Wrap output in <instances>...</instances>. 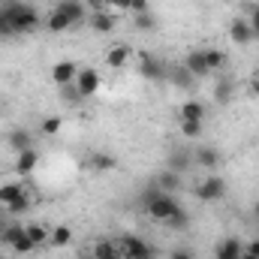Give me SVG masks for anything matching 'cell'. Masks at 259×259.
Segmentation results:
<instances>
[{
  "instance_id": "cell-39",
  "label": "cell",
  "mask_w": 259,
  "mask_h": 259,
  "mask_svg": "<svg viewBox=\"0 0 259 259\" xmlns=\"http://www.w3.org/2000/svg\"><path fill=\"white\" fill-rule=\"evenodd\" d=\"M244 250H247V253H253V256H259V238H250V241L244 244Z\"/></svg>"
},
{
  "instance_id": "cell-9",
  "label": "cell",
  "mask_w": 259,
  "mask_h": 259,
  "mask_svg": "<svg viewBox=\"0 0 259 259\" xmlns=\"http://www.w3.org/2000/svg\"><path fill=\"white\" fill-rule=\"evenodd\" d=\"M6 145H9V151L21 154V151L33 148V136H30V130H24V127H12L6 133Z\"/></svg>"
},
{
  "instance_id": "cell-31",
  "label": "cell",
  "mask_w": 259,
  "mask_h": 259,
  "mask_svg": "<svg viewBox=\"0 0 259 259\" xmlns=\"http://www.w3.org/2000/svg\"><path fill=\"white\" fill-rule=\"evenodd\" d=\"M61 127H64V121H61V118H58V115H52V118H46V121H42V136H58V133H61Z\"/></svg>"
},
{
  "instance_id": "cell-13",
  "label": "cell",
  "mask_w": 259,
  "mask_h": 259,
  "mask_svg": "<svg viewBox=\"0 0 259 259\" xmlns=\"http://www.w3.org/2000/svg\"><path fill=\"white\" fill-rule=\"evenodd\" d=\"M139 72H142L145 78H151V81H163V78H166V66L160 64L154 55H142V58H139Z\"/></svg>"
},
{
  "instance_id": "cell-15",
  "label": "cell",
  "mask_w": 259,
  "mask_h": 259,
  "mask_svg": "<svg viewBox=\"0 0 259 259\" xmlns=\"http://www.w3.org/2000/svg\"><path fill=\"white\" fill-rule=\"evenodd\" d=\"M27 187L24 184H15V181H6V184H0V205H15V202H21V199H27Z\"/></svg>"
},
{
  "instance_id": "cell-21",
  "label": "cell",
  "mask_w": 259,
  "mask_h": 259,
  "mask_svg": "<svg viewBox=\"0 0 259 259\" xmlns=\"http://www.w3.org/2000/svg\"><path fill=\"white\" fill-rule=\"evenodd\" d=\"M154 184H157L163 193H178V190H181V175L172 172V169H166V172H160V175L154 178Z\"/></svg>"
},
{
  "instance_id": "cell-36",
  "label": "cell",
  "mask_w": 259,
  "mask_h": 259,
  "mask_svg": "<svg viewBox=\"0 0 259 259\" xmlns=\"http://www.w3.org/2000/svg\"><path fill=\"white\" fill-rule=\"evenodd\" d=\"M130 12H133V15H139V12H151V3H148V0H133Z\"/></svg>"
},
{
  "instance_id": "cell-41",
  "label": "cell",
  "mask_w": 259,
  "mask_h": 259,
  "mask_svg": "<svg viewBox=\"0 0 259 259\" xmlns=\"http://www.w3.org/2000/svg\"><path fill=\"white\" fill-rule=\"evenodd\" d=\"M250 88H253V94L259 97V69H256V75H253V81H250Z\"/></svg>"
},
{
  "instance_id": "cell-17",
  "label": "cell",
  "mask_w": 259,
  "mask_h": 259,
  "mask_svg": "<svg viewBox=\"0 0 259 259\" xmlns=\"http://www.w3.org/2000/svg\"><path fill=\"white\" fill-rule=\"evenodd\" d=\"M94 259H121V250H118V241L112 238H97L94 247H91Z\"/></svg>"
},
{
  "instance_id": "cell-30",
  "label": "cell",
  "mask_w": 259,
  "mask_h": 259,
  "mask_svg": "<svg viewBox=\"0 0 259 259\" xmlns=\"http://www.w3.org/2000/svg\"><path fill=\"white\" fill-rule=\"evenodd\" d=\"M214 100L217 103H229L232 100V84L223 78V81H217V88H214Z\"/></svg>"
},
{
  "instance_id": "cell-46",
  "label": "cell",
  "mask_w": 259,
  "mask_h": 259,
  "mask_svg": "<svg viewBox=\"0 0 259 259\" xmlns=\"http://www.w3.org/2000/svg\"><path fill=\"white\" fill-rule=\"evenodd\" d=\"M0 6H3V3H0Z\"/></svg>"
},
{
  "instance_id": "cell-43",
  "label": "cell",
  "mask_w": 259,
  "mask_h": 259,
  "mask_svg": "<svg viewBox=\"0 0 259 259\" xmlns=\"http://www.w3.org/2000/svg\"><path fill=\"white\" fill-rule=\"evenodd\" d=\"M238 259H259V256H253V253H247V250H244V253H241Z\"/></svg>"
},
{
  "instance_id": "cell-11",
  "label": "cell",
  "mask_w": 259,
  "mask_h": 259,
  "mask_svg": "<svg viewBox=\"0 0 259 259\" xmlns=\"http://www.w3.org/2000/svg\"><path fill=\"white\" fill-rule=\"evenodd\" d=\"M229 39H232L235 46H250V39H256L253 30H250V21H247V18H232V24H229Z\"/></svg>"
},
{
  "instance_id": "cell-4",
  "label": "cell",
  "mask_w": 259,
  "mask_h": 259,
  "mask_svg": "<svg viewBox=\"0 0 259 259\" xmlns=\"http://www.w3.org/2000/svg\"><path fill=\"white\" fill-rule=\"evenodd\" d=\"M75 91H78V97L84 100V97H94L97 91H100V84H103V75H100V69L97 66H78V75H75Z\"/></svg>"
},
{
  "instance_id": "cell-18",
  "label": "cell",
  "mask_w": 259,
  "mask_h": 259,
  "mask_svg": "<svg viewBox=\"0 0 259 259\" xmlns=\"http://www.w3.org/2000/svg\"><path fill=\"white\" fill-rule=\"evenodd\" d=\"M24 235H27V232H24V223H6V226L0 229V244H6V247L12 250Z\"/></svg>"
},
{
  "instance_id": "cell-25",
  "label": "cell",
  "mask_w": 259,
  "mask_h": 259,
  "mask_svg": "<svg viewBox=\"0 0 259 259\" xmlns=\"http://www.w3.org/2000/svg\"><path fill=\"white\" fill-rule=\"evenodd\" d=\"M205 61H208V69H211V72L226 69V55H223L220 49H205Z\"/></svg>"
},
{
  "instance_id": "cell-34",
  "label": "cell",
  "mask_w": 259,
  "mask_h": 259,
  "mask_svg": "<svg viewBox=\"0 0 259 259\" xmlns=\"http://www.w3.org/2000/svg\"><path fill=\"white\" fill-rule=\"evenodd\" d=\"M247 21H250V30H253V36L259 39V3L250 9V15H247Z\"/></svg>"
},
{
  "instance_id": "cell-5",
  "label": "cell",
  "mask_w": 259,
  "mask_h": 259,
  "mask_svg": "<svg viewBox=\"0 0 259 259\" xmlns=\"http://www.w3.org/2000/svg\"><path fill=\"white\" fill-rule=\"evenodd\" d=\"M196 196H199V202H220L223 196H226V178H220V175H208V178H202L199 181V187H196Z\"/></svg>"
},
{
  "instance_id": "cell-28",
  "label": "cell",
  "mask_w": 259,
  "mask_h": 259,
  "mask_svg": "<svg viewBox=\"0 0 259 259\" xmlns=\"http://www.w3.org/2000/svg\"><path fill=\"white\" fill-rule=\"evenodd\" d=\"M190 163H193V160L187 157V151H178V157H172V160H169V169H172V172H178V175H184Z\"/></svg>"
},
{
  "instance_id": "cell-26",
  "label": "cell",
  "mask_w": 259,
  "mask_h": 259,
  "mask_svg": "<svg viewBox=\"0 0 259 259\" xmlns=\"http://www.w3.org/2000/svg\"><path fill=\"white\" fill-rule=\"evenodd\" d=\"M178 127H181V136H184V139H199L205 121H178Z\"/></svg>"
},
{
  "instance_id": "cell-24",
  "label": "cell",
  "mask_w": 259,
  "mask_h": 259,
  "mask_svg": "<svg viewBox=\"0 0 259 259\" xmlns=\"http://www.w3.org/2000/svg\"><path fill=\"white\" fill-rule=\"evenodd\" d=\"M72 241V229L69 226H55L52 232H49V244L52 247H66Z\"/></svg>"
},
{
  "instance_id": "cell-47",
  "label": "cell",
  "mask_w": 259,
  "mask_h": 259,
  "mask_svg": "<svg viewBox=\"0 0 259 259\" xmlns=\"http://www.w3.org/2000/svg\"><path fill=\"white\" fill-rule=\"evenodd\" d=\"M0 259H3V256H0Z\"/></svg>"
},
{
  "instance_id": "cell-7",
  "label": "cell",
  "mask_w": 259,
  "mask_h": 259,
  "mask_svg": "<svg viewBox=\"0 0 259 259\" xmlns=\"http://www.w3.org/2000/svg\"><path fill=\"white\" fill-rule=\"evenodd\" d=\"M184 66H187V72H190L193 78H208V75H214V72L208 69V61H205V49H193V52H187Z\"/></svg>"
},
{
  "instance_id": "cell-22",
  "label": "cell",
  "mask_w": 259,
  "mask_h": 259,
  "mask_svg": "<svg viewBox=\"0 0 259 259\" xmlns=\"http://www.w3.org/2000/svg\"><path fill=\"white\" fill-rule=\"evenodd\" d=\"M46 27H49V33H66V30L72 27V21L66 18L61 9H52L49 18H46Z\"/></svg>"
},
{
  "instance_id": "cell-6",
  "label": "cell",
  "mask_w": 259,
  "mask_h": 259,
  "mask_svg": "<svg viewBox=\"0 0 259 259\" xmlns=\"http://www.w3.org/2000/svg\"><path fill=\"white\" fill-rule=\"evenodd\" d=\"M36 166H39V151H36V148H27V151L15 154L12 172H15V175H21V178H27V175H33V169H36Z\"/></svg>"
},
{
  "instance_id": "cell-38",
  "label": "cell",
  "mask_w": 259,
  "mask_h": 259,
  "mask_svg": "<svg viewBox=\"0 0 259 259\" xmlns=\"http://www.w3.org/2000/svg\"><path fill=\"white\" fill-rule=\"evenodd\" d=\"M169 259H193V253H190L187 247H178V250H172V253H169Z\"/></svg>"
},
{
  "instance_id": "cell-35",
  "label": "cell",
  "mask_w": 259,
  "mask_h": 259,
  "mask_svg": "<svg viewBox=\"0 0 259 259\" xmlns=\"http://www.w3.org/2000/svg\"><path fill=\"white\" fill-rule=\"evenodd\" d=\"M27 208H30V196L21 199V202H15V205H9V214H24Z\"/></svg>"
},
{
  "instance_id": "cell-32",
  "label": "cell",
  "mask_w": 259,
  "mask_h": 259,
  "mask_svg": "<svg viewBox=\"0 0 259 259\" xmlns=\"http://www.w3.org/2000/svg\"><path fill=\"white\" fill-rule=\"evenodd\" d=\"M172 81H175L178 88H190V84H193V75L187 72V66H181V69L172 72Z\"/></svg>"
},
{
  "instance_id": "cell-19",
  "label": "cell",
  "mask_w": 259,
  "mask_h": 259,
  "mask_svg": "<svg viewBox=\"0 0 259 259\" xmlns=\"http://www.w3.org/2000/svg\"><path fill=\"white\" fill-rule=\"evenodd\" d=\"M178 121H205V106L199 100H187L178 106Z\"/></svg>"
},
{
  "instance_id": "cell-45",
  "label": "cell",
  "mask_w": 259,
  "mask_h": 259,
  "mask_svg": "<svg viewBox=\"0 0 259 259\" xmlns=\"http://www.w3.org/2000/svg\"><path fill=\"white\" fill-rule=\"evenodd\" d=\"M223 3H232V0H223Z\"/></svg>"
},
{
  "instance_id": "cell-8",
  "label": "cell",
  "mask_w": 259,
  "mask_h": 259,
  "mask_svg": "<svg viewBox=\"0 0 259 259\" xmlns=\"http://www.w3.org/2000/svg\"><path fill=\"white\" fill-rule=\"evenodd\" d=\"M55 9H61V12H64L66 18L72 21V27H75V24H81V21L88 18V3H84V0H58V3H55Z\"/></svg>"
},
{
  "instance_id": "cell-37",
  "label": "cell",
  "mask_w": 259,
  "mask_h": 259,
  "mask_svg": "<svg viewBox=\"0 0 259 259\" xmlns=\"http://www.w3.org/2000/svg\"><path fill=\"white\" fill-rule=\"evenodd\" d=\"M94 6V12H103V9H112V0H88Z\"/></svg>"
},
{
  "instance_id": "cell-33",
  "label": "cell",
  "mask_w": 259,
  "mask_h": 259,
  "mask_svg": "<svg viewBox=\"0 0 259 259\" xmlns=\"http://www.w3.org/2000/svg\"><path fill=\"white\" fill-rule=\"evenodd\" d=\"M9 36H15V30H12V24H9V18L0 12V39H9Z\"/></svg>"
},
{
  "instance_id": "cell-29",
  "label": "cell",
  "mask_w": 259,
  "mask_h": 259,
  "mask_svg": "<svg viewBox=\"0 0 259 259\" xmlns=\"http://www.w3.org/2000/svg\"><path fill=\"white\" fill-rule=\"evenodd\" d=\"M133 21H136V27H139V30H154V27H157L154 12H139V15H133Z\"/></svg>"
},
{
  "instance_id": "cell-10",
  "label": "cell",
  "mask_w": 259,
  "mask_h": 259,
  "mask_svg": "<svg viewBox=\"0 0 259 259\" xmlns=\"http://www.w3.org/2000/svg\"><path fill=\"white\" fill-rule=\"evenodd\" d=\"M75 75H78V64H72V61H61V64L52 66V81H55L58 88L72 84V81H75Z\"/></svg>"
},
{
  "instance_id": "cell-44",
  "label": "cell",
  "mask_w": 259,
  "mask_h": 259,
  "mask_svg": "<svg viewBox=\"0 0 259 259\" xmlns=\"http://www.w3.org/2000/svg\"><path fill=\"white\" fill-rule=\"evenodd\" d=\"M253 217H256V220H259V202H256V205H253Z\"/></svg>"
},
{
  "instance_id": "cell-42",
  "label": "cell",
  "mask_w": 259,
  "mask_h": 259,
  "mask_svg": "<svg viewBox=\"0 0 259 259\" xmlns=\"http://www.w3.org/2000/svg\"><path fill=\"white\" fill-rule=\"evenodd\" d=\"M78 259H94V253H91V250H84V253H78Z\"/></svg>"
},
{
  "instance_id": "cell-12",
  "label": "cell",
  "mask_w": 259,
  "mask_h": 259,
  "mask_svg": "<svg viewBox=\"0 0 259 259\" xmlns=\"http://www.w3.org/2000/svg\"><path fill=\"white\" fill-rule=\"evenodd\" d=\"M133 55H136V52H133L130 46H124V42H121V46H112V49L106 52V66H109V69H124V66L133 61Z\"/></svg>"
},
{
  "instance_id": "cell-3",
  "label": "cell",
  "mask_w": 259,
  "mask_h": 259,
  "mask_svg": "<svg viewBox=\"0 0 259 259\" xmlns=\"http://www.w3.org/2000/svg\"><path fill=\"white\" fill-rule=\"evenodd\" d=\"M118 250H121V259H154V247L139 235H121Z\"/></svg>"
},
{
  "instance_id": "cell-40",
  "label": "cell",
  "mask_w": 259,
  "mask_h": 259,
  "mask_svg": "<svg viewBox=\"0 0 259 259\" xmlns=\"http://www.w3.org/2000/svg\"><path fill=\"white\" fill-rule=\"evenodd\" d=\"M133 0H112V9H130Z\"/></svg>"
},
{
  "instance_id": "cell-1",
  "label": "cell",
  "mask_w": 259,
  "mask_h": 259,
  "mask_svg": "<svg viewBox=\"0 0 259 259\" xmlns=\"http://www.w3.org/2000/svg\"><path fill=\"white\" fill-rule=\"evenodd\" d=\"M145 211H148L151 220H157V223H169V220L181 211V202L175 199V193H163L157 184H151L148 193H145Z\"/></svg>"
},
{
  "instance_id": "cell-2",
  "label": "cell",
  "mask_w": 259,
  "mask_h": 259,
  "mask_svg": "<svg viewBox=\"0 0 259 259\" xmlns=\"http://www.w3.org/2000/svg\"><path fill=\"white\" fill-rule=\"evenodd\" d=\"M0 12L9 18V24H12L15 36H18V33H30V30H36V27H39V12H36L30 3H21V0H6V3L0 6Z\"/></svg>"
},
{
  "instance_id": "cell-23",
  "label": "cell",
  "mask_w": 259,
  "mask_h": 259,
  "mask_svg": "<svg viewBox=\"0 0 259 259\" xmlns=\"http://www.w3.org/2000/svg\"><path fill=\"white\" fill-rule=\"evenodd\" d=\"M24 232H27V238H30L36 247L49 244V226H42V223H27V226H24Z\"/></svg>"
},
{
  "instance_id": "cell-14",
  "label": "cell",
  "mask_w": 259,
  "mask_h": 259,
  "mask_svg": "<svg viewBox=\"0 0 259 259\" xmlns=\"http://www.w3.org/2000/svg\"><path fill=\"white\" fill-rule=\"evenodd\" d=\"M241 253H244V244H241L235 235L217 241V247H214V259H238Z\"/></svg>"
},
{
  "instance_id": "cell-20",
  "label": "cell",
  "mask_w": 259,
  "mask_h": 259,
  "mask_svg": "<svg viewBox=\"0 0 259 259\" xmlns=\"http://www.w3.org/2000/svg\"><path fill=\"white\" fill-rule=\"evenodd\" d=\"M88 24H91L97 33H112V30H115V15H112L109 9H103V12H94V15L88 18Z\"/></svg>"
},
{
  "instance_id": "cell-16",
  "label": "cell",
  "mask_w": 259,
  "mask_h": 259,
  "mask_svg": "<svg viewBox=\"0 0 259 259\" xmlns=\"http://www.w3.org/2000/svg\"><path fill=\"white\" fill-rule=\"evenodd\" d=\"M193 163H199V166H202V169H208V172H214V169L220 166V154H217V148L202 145L199 151H193Z\"/></svg>"
},
{
  "instance_id": "cell-27",
  "label": "cell",
  "mask_w": 259,
  "mask_h": 259,
  "mask_svg": "<svg viewBox=\"0 0 259 259\" xmlns=\"http://www.w3.org/2000/svg\"><path fill=\"white\" fill-rule=\"evenodd\" d=\"M91 166H94L97 172H109V169H115V157H112V154H94V157H91Z\"/></svg>"
}]
</instances>
